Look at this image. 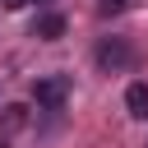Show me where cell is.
I'll use <instances>...</instances> for the list:
<instances>
[{"label":"cell","mask_w":148,"mask_h":148,"mask_svg":"<svg viewBox=\"0 0 148 148\" xmlns=\"http://www.w3.org/2000/svg\"><path fill=\"white\" fill-rule=\"evenodd\" d=\"M32 97H37V106H46V111H60V106H65V97H69V74L37 79V83H32Z\"/></svg>","instance_id":"obj_1"},{"label":"cell","mask_w":148,"mask_h":148,"mask_svg":"<svg viewBox=\"0 0 148 148\" xmlns=\"http://www.w3.org/2000/svg\"><path fill=\"white\" fill-rule=\"evenodd\" d=\"M130 60H134V51H130V42H125V37H106V42L97 46V65H102V69H111V74H116V69H125Z\"/></svg>","instance_id":"obj_2"},{"label":"cell","mask_w":148,"mask_h":148,"mask_svg":"<svg viewBox=\"0 0 148 148\" xmlns=\"http://www.w3.org/2000/svg\"><path fill=\"white\" fill-rule=\"evenodd\" d=\"M125 111L134 120H148V83H130L125 88Z\"/></svg>","instance_id":"obj_3"},{"label":"cell","mask_w":148,"mask_h":148,"mask_svg":"<svg viewBox=\"0 0 148 148\" xmlns=\"http://www.w3.org/2000/svg\"><path fill=\"white\" fill-rule=\"evenodd\" d=\"M32 37H42V42H56V37H65V14H42V18L32 23Z\"/></svg>","instance_id":"obj_4"},{"label":"cell","mask_w":148,"mask_h":148,"mask_svg":"<svg viewBox=\"0 0 148 148\" xmlns=\"http://www.w3.org/2000/svg\"><path fill=\"white\" fill-rule=\"evenodd\" d=\"M28 120V106H5V130H18Z\"/></svg>","instance_id":"obj_5"},{"label":"cell","mask_w":148,"mask_h":148,"mask_svg":"<svg viewBox=\"0 0 148 148\" xmlns=\"http://www.w3.org/2000/svg\"><path fill=\"white\" fill-rule=\"evenodd\" d=\"M130 0H102V9H125Z\"/></svg>","instance_id":"obj_6"},{"label":"cell","mask_w":148,"mask_h":148,"mask_svg":"<svg viewBox=\"0 0 148 148\" xmlns=\"http://www.w3.org/2000/svg\"><path fill=\"white\" fill-rule=\"evenodd\" d=\"M5 5H9V9H23V5H32V0H5Z\"/></svg>","instance_id":"obj_7"}]
</instances>
